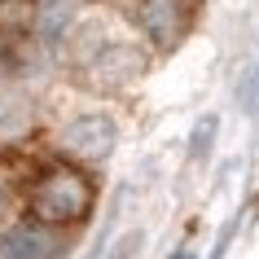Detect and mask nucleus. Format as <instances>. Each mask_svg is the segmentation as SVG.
<instances>
[{
	"mask_svg": "<svg viewBox=\"0 0 259 259\" xmlns=\"http://www.w3.org/2000/svg\"><path fill=\"white\" fill-rule=\"evenodd\" d=\"M93 211V185L83 171L57 163L31 185V215L40 224H79Z\"/></svg>",
	"mask_w": 259,
	"mask_h": 259,
	"instance_id": "nucleus-1",
	"label": "nucleus"
},
{
	"mask_svg": "<svg viewBox=\"0 0 259 259\" xmlns=\"http://www.w3.org/2000/svg\"><path fill=\"white\" fill-rule=\"evenodd\" d=\"M114 141H119V127L110 114H79L62 127V145H66L75 158H88V163H101L114 154Z\"/></svg>",
	"mask_w": 259,
	"mask_h": 259,
	"instance_id": "nucleus-2",
	"label": "nucleus"
},
{
	"mask_svg": "<svg viewBox=\"0 0 259 259\" xmlns=\"http://www.w3.org/2000/svg\"><path fill=\"white\" fill-rule=\"evenodd\" d=\"M141 70H145V57L132 44H106L83 66V79H88V88H123V83L137 79Z\"/></svg>",
	"mask_w": 259,
	"mask_h": 259,
	"instance_id": "nucleus-3",
	"label": "nucleus"
},
{
	"mask_svg": "<svg viewBox=\"0 0 259 259\" xmlns=\"http://www.w3.org/2000/svg\"><path fill=\"white\" fill-rule=\"evenodd\" d=\"M137 18L145 35H150L158 49H171L180 44V35L189 31V0H141Z\"/></svg>",
	"mask_w": 259,
	"mask_h": 259,
	"instance_id": "nucleus-4",
	"label": "nucleus"
},
{
	"mask_svg": "<svg viewBox=\"0 0 259 259\" xmlns=\"http://www.w3.org/2000/svg\"><path fill=\"white\" fill-rule=\"evenodd\" d=\"M57 237L40 224H18V229L0 233V259H53Z\"/></svg>",
	"mask_w": 259,
	"mask_h": 259,
	"instance_id": "nucleus-5",
	"label": "nucleus"
},
{
	"mask_svg": "<svg viewBox=\"0 0 259 259\" xmlns=\"http://www.w3.org/2000/svg\"><path fill=\"white\" fill-rule=\"evenodd\" d=\"M40 5L35 0H0V35H22L35 27Z\"/></svg>",
	"mask_w": 259,
	"mask_h": 259,
	"instance_id": "nucleus-6",
	"label": "nucleus"
},
{
	"mask_svg": "<svg viewBox=\"0 0 259 259\" xmlns=\"http://www.w3.org/2000/svg\"><path fill=\"white\" fill-rule=\"evenodd\" d=\"M70 14H75V9H70L66 0H53V5H44L40 14H35V27H40V35L49 44H57L62 40V31L70 27Z\"/></svg>",
	"mask_w": 259,
	"mask_h": 259,
	"instance_id": "nucleus-7",
	"label": "nucleus"
},
{
	"mask_svg": "<svg viewBox=\"0 0 259 259\" xmlns=\"http://www.w3.org/2000/svg\"><path fill=\"white\" fill-rule=\"evenodd\" d=\"M0 220H5V193H0Z\"/></svg>",
	"mask_w": 259,
	"mask_h": 259,
	"instance_id": "nucleus-8",
	"label": "nucleus"
}]
</instances>
